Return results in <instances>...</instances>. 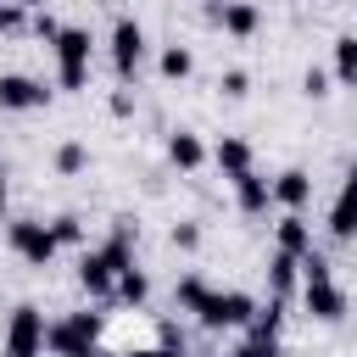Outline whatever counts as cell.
I'll return each mask as SVG.
<instances>
[{
  "label": "cell",
  "mask_w": 357,
  "mask_h": 357,
  "mask_svg": "<svg viewBox=\"0 0 357 357\" xmlns=\"http://www.w3.org/2000/svg\"><path fill=\"white\" fill-rule=\"evenodd\" d=\"M296 279H301L296 257H290V251H273V257H268V290H273V301H284V296L296 290Z\"/></svg>",
  "instance_id": "e0dca14e"
},
{
  "label": "cell",
  "mask_w": 357,
  "mask_h": 357,
  "mask_svg": "<svg viewBox=\"0 0 357 357\" xmlns=\"http://www.w3.org/2000/svg\"><path fill=\"white\" fill-rule=\"evenodd\" d=\"M167 162H173L178 173H195V167L206 162V145H201V134H190V128H173V134H167Z\"/></svg>",
  "instance_id": "2e32d148"
},
{
  "label": "cell",
  "mask_w": 357,
  "mask_h": 357,
  "mask_svg": "<svg viewBox=\"0 0 357 357\" xmlns=\"http://www.w3.org/2000/svg\"><path fill=\"white\" fill-rule=\"evenodd\" d=\"M95 340H100V312H67L45 329L50 357H95Z\"/></svg>",
  "instance_id": "7a4b0ae2"
},
{
  "label": "cell",
  "mask_w": 357,
  "mask_h": 357,
  "mask_svg": "<svg viewBox=\"0 0 357 357\" xmlns=\"http://www.w3.org/2000/svg\"><path fill=\"white\" fill-rule=\"evenodd\" d=\"M212 162H218V173H223L229 184H234L240 173H251V167H257V162H251V145H245L240 134H223V139L212 145Z\"/></svg>",
  "instance_id": "5bb4252c"
},
{
  "label": "cell",
  "mask_w": 357,
  "mask_h": 357,
  "mask_svg": "<svg viewBox=\"0 0 357 357\" xmlns=\"http://www.w3.org/2000/svg\"><path fill=\"white\" fill-rule=\"evenodd\" d=\"M251 312H257V296H245V290H206V301L195 307V318L206 329H245Z\"/></svg>",
  "instance_id": "5b68a950"
},
{
  "label": "cell",
  "mask_w": 357,
  "mask_h": 357,
  "mask_svg": "<svg viewBox=\"0 0 357 357\" xmlns=\"http://www.w3.org/2000/svg\"><path fill=\"white\" fill-rule=\"evenodd\" d=\"M351 6H357V0H351Z\"/></svg>",
  "instance_id": "e575fe53"
},
{
  "label": "cell",
  "mask_w": 357,
  "mask_h": 357,
  "mask_svg": "<svg viewBox=\"0 0 357 357\" xmlns=\"http://www.w3.org/2000/svg\"><path fill=\"white\" fill-rule=\"evenodd\" d=\"M273 251H290V257H307V251H312V223H307L301 212H284V218L273 223Z\"/></svg>",
  "instance_id": "9a60e30c"
},
{
  "label": "cell",
  "mask_w": 357,
  "mask_h": 357,
  "mask_svg": "<svg viewBox=\"0 0 357 357\" xmlns=\"http://www.w3.org/2000/svg\"><path fill=\"white\" fill-rule=\"evenodd\" d=\"M84 167H89V145H84V139H61V145H56V173L73 178V173H84Z\"/></svg>",
  "instance_id": "7402d4cb"
},
{
  "label": "cell",
  "mask_w": 357,
  "mask_h": 357,
  "mask_svg": "<svg viewBox=\"0 0 357 357\" xmlns=\"http://www.w3.org/2000/svg\"><path fill=\"white\" fill-rule=\"evenodd\" d=\"M301 89H307L312 100H324V95H329V73H324V67H307V73H301Z\"/></svg>",
  "instance_id": "4316f807"
},
{
  "label": "cell",
  "mask_w": 357,
  "mask_h": 357,
  "mask_svg": "<svg viewBox=\"0 0 357 357\" xmlns=\"http://www.w3.org/2000/svg\"><path fill=\"white\" fill-rule=\"evenodd\" d=\"M218 89H223L229 100H240V95H251V73H245V67H229V73L218 78Z\"/></svg>",
  "instance_id": "484cf974"
},
{
  "label": "cell",
  "mask_w": 357,
  "mask_h": 357,
  "mask_svg": "<svg viewBox=\"0 0 357 357\" xmlns=\"http://www.w3.org/2000/svg\"><path fill=\"white\" fill-rule=\"evenodd\" d=\"M33 33H39V39H45V45H50V39H56V33H61V22H56V17H50V11H39V17H33Z\"/></svg>",
  "instance_id": "83f0119b"
},
{
  "label": "cell",
  "mask_w": 357,
  "mask_h": 357,
  "mask_svg": "<svg viewBox=\"0 0 357 357\" xmlns=\"http://www.w3.org/2000/svg\"><path fill=\"white\" fill-rule=\"evenodd\" d=\"M112 112H117V117H128V112H134V95H128V89H117V95H112Z\"/></svg>",
  "instance_id": "f1b7e54d"
},
{
  "label": "cell",
  "mask_w": 357,
  "mask_h": 357,
  "mask_svg": "<svg viewBox=\"0 0 357 357\" xmlns=\"http://www.w3.org/2000/svg\"><path fill=\"white\" fill-rule=\"evenodd\" d=\"M0 178H6V162H0Z\"/></svg>",
  "instance_id": "836d02e7"
},
{
  "label": "cell",
  "mask_w": 357,
  "mask_h": 357,
  "mask_svg": "<svg viewBox=\"0 0 357 357\" xmlns=\"http://www.w3.org/2000/svg\"><path fill=\"white\" fill-rule=\"evenodd\" d=\"M335 78L346 89H357V33H340L335 39Z\"/></svg>",
  "instance_id": "ffe728a7"
},
{
  "label": "cell",
  "mask_w": 357,
  "mask_h": 357,
  "mask_svg": "<svg viewBox=\"0 0 357 357\" xmlns=\"http://www.w3.org/2000/svg\"><path fill=\"white\" fill-rule=\"evenodd\" d=\"M50 106V89L28 73H0V112H39Z\"/></svg>",
  "instance_id": "ba28073f"
},
{
  "label": "cell",
  "mask_w": 357,
  "mask_h": 357,
  "mask_svg": "<svg viewBox=\"0 0 357 357\" xmlns=\"http://www.w3.org/2000/svg\"><path fill=\"white\" fill-rule=\"evenodd\" d=\"M6 195H11V190H6V178H0V212H6Z\"/></svg>",
  "instance_id": "1f68e13d"
},
{
  "label": "cell",
  "mask_w": 357,
  "mask_h": 357,
  "mask_svg": "<svg viewBox=\"0 0 357 357\" xmlns=\"http://www.w3.org/2000/svg\"><path fill=\"white\" fill-rule=\"evenodd\" d=\"M156 67H162V78H167V84H184V78L195 73V56H190V45H167Z\"/></svg>",
  "instance_id": "d6986e66"
},
{
  "label": "cell",
  "mask_w": 357,
  "mask_h": 357,
  "mask_svg": "<svg viewBox=\"0 0 357 357\" xmlns=\"http://www.w3.org/2000/svg\"><path fill=\"white\" fill-rule=\"evenodd\" d=\"M206 290H212V284H206L201 273H178V284H173V301H178V312H195V307L206 301Z\"/></svg>",
  "instance_id": "44dd1931"
},
{
  "label": "cell",
  "mask_w": 357,
  "mask_h": 357,
  "mask_svg": "<svg viewBox=\"0 0 357 357\" xmlns=\"http://www.w3.org/2000/svg\"><path fill=\"white\" fill-rule=\"evenodd\" d=\"M95 357H123V351H100V346H95Z\"/></svg>",
  "instance_id": "d6a6232c"
},
{
  "label": "cell",
  "mask_w": 357,
  "mask_h": 357,
  "mask_svg": "<svg viewBox=\"0 0 357 357\" xmlns=\"http://www.w3.org/2000/svg\"><path fill=\"white\" fill-rule=\"evenodd\" d=\"M11 6H22V11H45V0H11Z\"/></svg>",
  "instance_id": "4dcf8cb0"
},
{
  "label": "cell",
  "mask_w": 357,
  "mask_h": 357,
  "mask_svg": "<svg viewBox=\"0 0 357 357\" xmlns=\"http://www.w3.org/2000/svg\"><path fill=\"white\" fill-rule=\"evenodd\" d=\"M139 61H145V28L134 17H117L112 22V67H117V78L128 84L139 73Z\"/></svg>",
  "instance_id": "52a82bcc"
},
{
  "label": "cell",
  "mask_w": 357,
  "mask_h": 357,
  "mask_svg": "<svg viewBox=\"0 0 357 357\" xmlns=\"http://www.w3.org/2000/svg\"><path fill=\"white\" fill-rule=\"evenodd\" d=\"M234 357H279V335H245Z\"/></svg>",
  "instance_id": "d4e9b609"
},
{
  "label": "cell",
  "mask_w": 357,
  "mask_h": 357,
  "mask_svg": "<svg viewBox=\"0 0 357 357\" xmlns=\"http://www.w3.org/2000/svg\"><path fill=\"white\" fill-rule=\"evenodd\" d=\"M301 307H307V318H318V324H340V318H346V290H340L335 279L301 284Z\"/></svg>",
  "instance_id": "9c48e42d"
},
{
  "label": "cell",
  "mask_w": 357,
  "mask_h": 357,
  "mask_svg": "<svg viewBox=\"0 0 357 357\" xmlns=\"http://www.w3.org/2000/svg\"><path fill=\"white\" fill-rule=\"evenodd\" d=\"M206 17H212V22H218V28L229 33V39H251V33L262 28V11H257L251 0H218V6L206 11Z\"/></svg>",
  "instance_id": "8fae6325"
},
{
  "label": "cell",
  "mask_w": 357,
  "mask_h": 357,
  "mask_svg": "<svg viewBox=\"0 0 357 357\" xmlns=\"http://www.w3.org/2000/svg\"><path fill=\"white\" fill-rule=\"evenodd\" d=\"M45 329H50L45 312L33 301H22L6 324V357H45Z\"/></svg>",
  "instance_id": "8992f818"
},
{
  "label": "cell",
  "mask_w": 357,
  "mask_h": 357,
  "mask_svg": "<svg viewBox=\"0 0 357 357\" xmlns=\"http://www.w3.org/2000/svg\"><path fill=\"white\" fill-rule=\"evenodd\" d=\"M234 201H240V212H245V218H262V212L273 206V178H262L257 167H251V173H240V178H234Z\"/></svg>",
  "instance_id": "4fadbf2b"
},
{
  "label": "cell",
  "mask_w": 357,
  "mask_h": 357,
  "mask_svg": "<svg viewBox=\"0 0 357 357\" xmlns=\"http://www.w3.org/2000/svg\"><path fill=\"white\" fill-rule=\"evenodd\" d=\"M6 245L28 262V268H50L56 262V234H50V223H39V218H11L6 223Z\"/></svg>",
  "instance_id": "277c9868"
},
{
  "label": "cell",
  "mask_w": 357,
  "mask_h": 357,
  "mask_svg": "<svg viewBox=\"0 0 357 357\" xmlns=\"http://www.w3.org/2000/svg\"><path fill=\"white\" fill-rule=\"evenodd\" d=\"M134 245H139V223H134V218H117V223H112V240L78 257V284H84L89 296H112L117 273L134 268Z\"/></svg>",
  "instance_id": "6da1fadb"
},
{
  "label": "cell",
  "mask_w": 357,
  "mask_h": 357,
  "mask_svg": "<svg viewBox=\"0 0 357 357\" xmlns=\"http://www.w3.org/2000/svg\"><path fill=\"white\" fill-rule=\"evenodd\" d=\"M307 201H312V173H307V167H284V173L273 178V206L301 212Z\"/></svg>",
  "instance_id": "7c38bea8"
},
{
  "label": "cell",
  "mask_w": 357,
  "mask_h": 357,
  "mask_svg": "<svg viewBox=\"0 0 357 357\" xmlns=\"http://www.w3.org/2000/svg\"><path fill=\"white\" fill-rule=\"evenodd\" d=\"M112 296H117L123 307H145V296H151V279H145L139 268H123V273H117V284H112Z\"/></svg>",
  "instance_id": "ac0fdd59"
},
{
  "label": "cell",
  "mask_w": 357,
  "mask_h": 357,
  "mask_svg": "<svg viewBox=\"0 0 357 357\" xmlns=\"http://www.w3.org/2000/svg\"><path fill=\"white\" fill-rule=\"evenodd\" d=\"M134 357H184V351H167V346H145V351H134Z\"/></svg>",
  "instance_id": "f546056e"
},
{
  "label": "cell",
  "mask_w": 357,
  "mask_h": 357,
  "mask_svg": "<svg viewBox=\"0 0 357 357\" xmlns=\"http://www.w3.org/2000/svg\"><path fill=\"white\" fill-rule=\"evenodd\" d=\"M329 234L335 240H357V167H346L335 201H329Z\"/></svg>",
  "instance_id": "30bf717a"
},
{
  "label": "cell",
  "mask_w": 357,
  "mask_h": 357,
  "mask_svg": "<svg viewBox=\"0 0 357 357\" xmlns=\"http://www.w3.org/2000/svg\"><path fill=\"white\" fill-rule=\"evenodd\" d=\"M0 6H6V0H0Z\"/></svg>",
  "instance_id": "d590c367"
},
{
  "label": "cell",
  "mask_w": 357,
  "mask_h": 357,
  "mask_svg": "<svg viewBox=\"0 0 357 357\" xmlns=\"http://www.w3.org/2000/svg\"><path fill=\"white\" fill-rule=\"evenodd\" d=\"M50 234H56V245H78L84 240V218L78 212H61V218H50Z\"/></svg>",
  "instance_id": "603a6c76"
},
{
  "label": "cell",
  "mask_w": 357,
  "mask_h": 357,
  "mask_svg": "<svg viewBox=\"0 0 357 357\" xmlns=\"http://www.w3.org/2000/svg\"><path fill=\"white\" fill-rule=\"evenodd\" d=\"M50 50H56V84L61 89H89V50H95L89 28H61L50 39Z\"/></svg>",
  "instance_id": "3957f363"
},
{
  "label": "cell",
  "mask_w": 357,
  "mask_h": 357,
  "mask_svg": "<svg viewBox=\"0 0 357 357\" xmlns=\"http://www.w3.org/2000/svg\"><path fill=\"white\" fill-rule=\"evenodd\" d=\"M167 245H173V251H195V245H201V223H190V218L173 223V229H167Z\"/></svg>",
  "instance_id": "cb8c5ba5"
}]
</instances>
